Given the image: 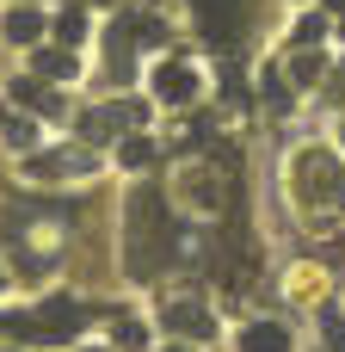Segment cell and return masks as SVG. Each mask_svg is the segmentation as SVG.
I'll list each match as a JSON object with an SVG mask.
<instances>
[{
  "instance_id": "obj_1",
  "label": "cell",
  "mask_w": 345,
  "mask_h": 352,
  "mask_svg": "<svg viewBox=\"0 0 345 352\" xmlns=\"http://www.w3.org/2000/svg\"><path fill=\"white\" fill-rule=\"evenodd\" d=\"M160 217H167V198L154 186H142L136 204H130V235H123V260H130L136 278H154L160 254L173 248V223H160Z\"/></svg>"
},
{
  "instance_id": "obj_2",
  "label": "cell",
  "mask_w": 345,
  "mask_h": 352,
  "mask_svg": "<svg viewBox=\"0 0 345 352\" xmlns=\"http://www.w3.org/2000/svg\"><path fill=\"white\" fill-rule=\"evenodd\" d=\"M290 167H296V204H302V210H321V204H333V198L345 192L340 161H333L327 148H302Z\"/></svg>"
},
{
  "instance_id": "obj_3",
  "label": "cell",
  "mask_w": 345,
  "mask_h": 352,
  "mask_svg": "<svg viewBox=\"0 0 345 352\" xmlns=\"http://www.w3.org/2000/svg\"><path fill=\"white\" fill-rule=\"evenodd\" d=\"M25 173L43 179V186H56V179H80V173H93V155H86V148H49V155H31Z\"/></svg>"
},
{
  "instance_id": "obj_4",
  "label": "cell",
  "mask_w": 345,
  "mask_h": 352,
  "mask_svg": "<svg viewBox=\"0 0 345 352\" xmlns=\"http://www.w3.org/2000/svg\"><path fill=\"white\" fill-rule=\"evenodd\" d=\"M154 99L160 105H191L198 99V68L191 62H173V56L154 62Z\"/></svg>"
},
{
  "instance_id": "obj_5",
  "label": "cell",
  "mask_w": 345,
  "mask_h": 352,
  "mask_svg": "<svg viewBox=\"0 0 345 352\" xmlns=\"http://www.w3.org/2000/svg\"><path fill=\"white\" fill-rule=\"evenodd\" d=\"M130 124H142V105H99V111H86V142H111V136H123Z\"/></svg>"
},
{
  "instance_id": "obj_6",
  "label": "cell",
  "mask_w": 345,
  "mask_h": 352,
  "mask_svg": "<svg viewBox=\"0 0 345 352\" xmlns=\"http://www.w3.org/2000/svg\"><path fill=\"white\" fill-rule=\"evenodd\" d=\"M74 328H80V316H74L68 297H49V303L37 309V340H68Z\"/></svg>"
},
{
  "instance_id": "obj_7",
  "label": "cell",
  "mask_w": 345,
  "mask_h": 352,
  "mask_svg": "<svg viewBox=\"0 0 345 352\" xmlns=\"http://www.w3.org/2000/svg\"><path fill=\"white\" fill-rule=\"evenodd\" d=\"M167 328H173V334H185V340H210V328H216V322H210V309H204V303H191V297H185V303H173V309H167Z\"/></svg>"
},
{
  "instance_id": "obj_8",
  "label": "cell",
  "mask_w": 345,
  "mask_h": 352,
  "mask_svg": "<svg viewBox=\"0 0 345 352\" xmlns=\"http://www.w3.org/2000/svg\"><path fill=\"white\" fill-rule=\"evenodd\" d=\"M241 352H290V328L284 322H247Z\"/></svg>"
},
{
  "instance_id": "obj_9",
  "label": "cell",
  "mask_w": 345,
  "mask_h": 352,
  "mask_svg": "<svg viewBox=\"0 0 345 352\" xmlns=\"http://www.w3.org/2000/svg\"><path fill=\"white\" fill-rule=\"evenodd\" d=\"M198 19L210 37H235V19H241V0H198Z\"/></svg>"
},
{
  "instance_id": "obj_10",
  "label": "cell",
  "mask_w": 345,
  "mask_h": 352,
  "mask_svg": "<svg viewBox=\"0 0 345 352\" xmlns=\"http://www.w3.org/2000/svg\"><path fill=\"white\" fill-rule=\"evenodd\" d=\"M0 31H6V43H37V37H43V12H37V6H12Z\"/></svg>"
},
{
  "instance_id": "obj_11",
  "label": "cell",
  "mask_w": 345,
  "mask_h": 352,
  "mask_svg": "<svg viewBox=\"0 0 345 352\" xmlns=\"http://www.w3.org/2000/svg\"><path fill=\"white\" fill-rule=\"evenodd\" d=\"M43 80H74L80 74V62H74V50H37V62H31Z\"/></svg>"
},
{
  "instance_id": "obj_12",
  "label": "cell",
  "mask_w": 345,
  "mask_h": 352,
  "mask_svg": "<svg viewBox=\"0 0 345 352\" xmlns=\"http://www.w3.org/2000/svg\"><path fill=\"white\" fill-rule=\"evenodd\" d=\"M321 74H327V56H321V50H302V56L290 62V80H296V87H321Z\"/></svg>"
},
{
  "instance_id": "obj_13",
  "label": "cell",
  "mask_w": 345,
  "mask_h": 352,
  "mask_svg": "<svg viewBox=\"0 0 345 352\" xmlns=\"http://www.w3.org/2000/svg\"><path fill=\"white\" fill-rule=\"evenodd\" d=\"M56 37H62V50H80V43H86V12L68 6V12L56 19Z\"/></svg>"
},
{
  "instance_id": "obj_14",
  "label": "cell",
  "mask_w": 345,
  "mask_h": 352,
  "mask_svg": "<svg viewBox=\"0 0 345 352\" xmlns=\"http://www.w3.org/2000/svg\"><path fill=\"white\" fill-rule=\"evenodd\" d=\"M12 99H19V105H31V111H62V105H56V93H43L37 80H12Z\"/></svg>"
},
{
  "instance_id": "obj_15",
  "label": "cell",
  "mask_w": 345,
  "mask_h": 352,
  "mask_svg": "<svg viewBox=\"0 0 345 352\" xmlns=\"http://www.w3.org/2000/svg\"><path fill=\"white\" fill-rule=\"evenodd\" d=\"M117 161H123V167H148V161H154V142H148V136H117Z\"/></svg>"
},
{
  "instance_id": "obj_16",
  "label": "cell",
  "mask_w": 345,
  "mask_h": 352,
  "mask_svg": "<svg viewBox=\"0 0 345 352\" xmlns=\"http://www.w3.org/2000/svg\"><path fill=\"white\" fill-rule=\"evenodd\" d=\"M0 136H6L12 148H37V124H31V118H6V124H0Z\"/></svg>"
},
{
  "instance_id": "obj_17",
  "label": "cell",
  "mask_w": 345,
  "mask_h": 352,
  "mask_svg": "<svg viewBox=\"0 0 345 352\" xmlns=\"http://www.w3.org/2000/svg\"><path fill=\"white\" fill-rule=\"evenodd\" d=\"M321 31H327V19H321V12H302V19H296V37H302V43H315Z\"/></svg>"
},
{
  "instance_id": "obj_18",
  "label": "cell",
  "mask_w": 345,
  "mask_h": 352,
  "mask_svg": "<svg viewBox=\"0 0 345 352\" xmlns=\"http://www.w3.org/2000/svg\"><path fill=\"white\" fill-rule=\"evenodd\" d=\"M111 340H117V346H142V328H136V322H117Z\"/></svg>"
},
{
  "instance_id": "obj_19",
  "label": "cell",
  "mask_w": 345,
  "mask_h": 352,
  "mask_svg": "<svg viewBox=\"0 0 345 352\" xmlns=\"http://www.w3.org/2000/svg\"><path fill=\"white\" fill-rule=\"evenodd\" d=\"M160 352H191V346H185V340H167V346H160Z\"/></svg>"
},
{
  "instance_id": "obj_20",
  "label": "cell",
  "mask_w": 345,
  "mask_h": 352,
  "mask_svg": "<svg viewBox=\"0 0 345 352\" xmlns=\"http://www.w3.org/2000/svg\"><path fill=\"white\" fill-rule=\"evenodd\" d=\"M80 352H105V346H80Z\"/></svg>"
},
{
  "instance_id": "obj_21",
  "label": "cell",
  "mask_w": 345,
  "mask_h": 352,
  "mask_svg": "<svg viewBox=\"0 0 345 352\" xmlns=\"http://www.w3.org/2000/svg\"><path fill=\"white\" fill-rule=\"evenodd\" d=\"M0 291H6V272H0Z\"/></svg>"
}]
</instances>
